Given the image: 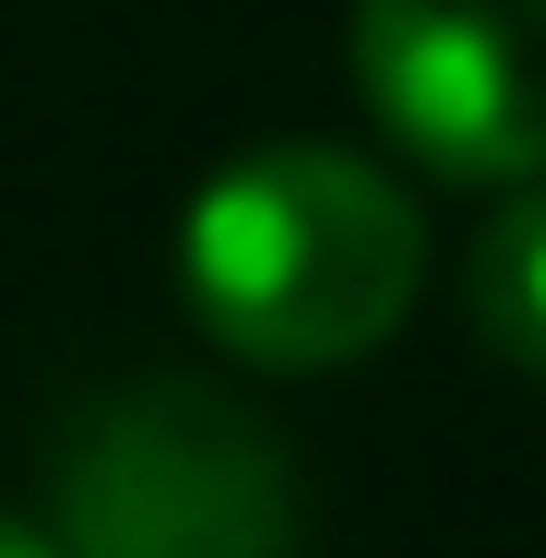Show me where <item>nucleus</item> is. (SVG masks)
<instances>
[{"label":"nucleus","instance_id":"7ed1b4c3","mask_svg":"<svg viewBox=\"0 0 546 558\" xmlns=\"http://www.w3.org/2000/svg\"><path fill=\"white\" fill-rule=\"evenodd\" d=\"M344 60L404 167L451 191L546 179V0H356Z\"/></svg>","mask_w":546,"mask_h":558},{"label":"nucleus","instance_id":"20e7f679","mask_svg":"<svg viewBox=\"0 0 546 558\" xmlns=\"http://www.w3.org/2000/svg\"><path fill=\"white\" fill-rule=\"evenodd\" d=\"M463 322L499 368L546 380V179H511L463 250Z\"/></svg>","mask_w":546,"mask_h":558},{"label":"nucleus","instance_id":"f257e3e1","mask_svg":"<svg viewBox=\"0 0 546 558\" xmlns=\"http://www.w3.org/2000/svg\"><path fill=\"white\" fill-rule=\"evenodd\" d=\"M179 298L238 368L274 380L356 368L428 298V203L392 155L321 131L250 143L179 215Z\"/></svg>","mask_w":546,"mask_h":558},{"label":"nucleus","instance_id":"39448f33","mask_svg":"<svg viewBox=\"0 0 546 558\" xmlns=\"http://www.w3.org/2000/svg\"><path fill=\"white\" fill-rule=\"evenodd\" d=\"M60 547V523H36V511H0V558H48Z\"/></svg>","mask_w":546,"mask_h":558},{"label":"nucleus","instance_id":"f03ea898","mask_svg":"<svg viewBox=\"0 0 546 558\" xmlns=\"http://www.w3.org/2000/svg\"><path fill=\"white\" fill-rule=\"evenodd\" d=\"M72 558H286L310 535L286 440L215 380H131L60 440Z\"/></svg>","mask_w":546,"mask_h":558}]
</instances>
